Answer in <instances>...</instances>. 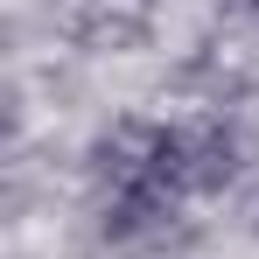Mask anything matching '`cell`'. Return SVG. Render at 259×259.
<instances>
[]
</instances>
